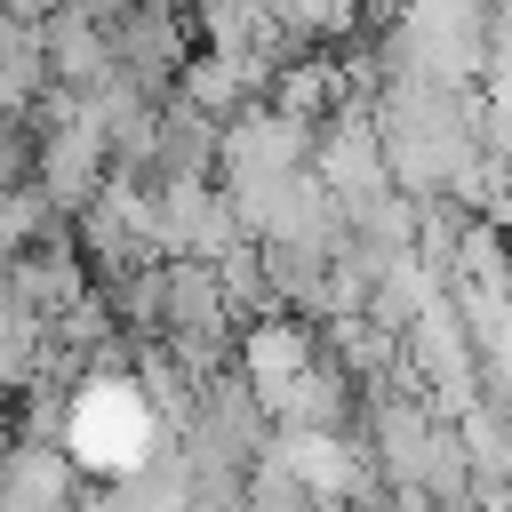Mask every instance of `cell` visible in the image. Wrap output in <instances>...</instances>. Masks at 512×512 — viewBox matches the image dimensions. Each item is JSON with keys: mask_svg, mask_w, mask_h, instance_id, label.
I'll return each instance as SVG.
<instances>
[{"mask_svg": "<svg viewBox=\"0 0 512 512\" xmlns=\"http://www.w3.org/2000/svg\"><path fill=\"white\" fill-rule=\"evenodd\" d=\"M72 440L88 464H136L144 456V408L128 392H88L80 416H72Z\"/></svg>", "mask_w": 512, "mask_h": 512, "instance_id": "1", "label": "cell"}]
</instances>
